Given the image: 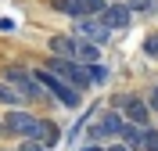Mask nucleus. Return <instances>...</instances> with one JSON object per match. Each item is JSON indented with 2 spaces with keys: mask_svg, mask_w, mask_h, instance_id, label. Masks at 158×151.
I'll use <instances>...</instances> for the list:
<instances>
[{
  "mask_svg": "<svg viewBox=\"0 0 158 151\" xmlns=\"http://www.w3.org/2000/svg\"><path fill=\"white\" fill-rule=\"evenodd\" d=\"M108 76H111V69L101 61V65H90V79H94V86H101V83H108Z\"/></svg>",
  "mask_w": 158,
  "mask_h": 151,
  "instance_id": "obj_14",
  "label": "nucleus"
},
{
  "mask_svg": "<svg viewBox=\"0 0 158 151\" xmlns=\"http://www.w3.org/2000/svg\"><path fill=\"white\" fill-rule=\"evenodd\" d=\"M15 151H47V148H43V144H36V141H22Z\"/></svg>",
  "mask_w": 158,
  "mask_h": 151,
  "instance_id": "obj_17",
  "label": "nucleus"
},
{
  "mask_svg": "<svg viewBox=\"0 0 158 151\" xmlns=\"http://www.w3.org/2000/svg\"><path fill=\"white\" fill-rule=\"evenodd\" d=\"M94 126L101 130V144H118L129 122L122 119V111H118V108H104V111L97 115V122H94Z\"/></svg>",
  "mask_w": 158,
  "mask_h": 151,
  "instance_id": "obj_5",
  "label": "nucleus"
},
{
  "mask_svg": "<svg viewBox=\"0 0 158 151\" xmlns=\"http://www.w3.org/2000/svg\"><path fill=\"white\" fill-rule=\"evenodd\" d=\"M79 151H104V144H83Z\"/></svg>",
  "mask_w": 158,
  "mask_h": 151,
  "instance_id": "obj_18",
  "label": "nucleus"
},
{
  "mask_svg": "<svg viewBox=\"0 0 158 151\" xmlns=\"http://www.w3.org/2000/svg\"><path fill=\"white\" fill-rule=\"evenodd\" d=\"M4 130H7V137H15V141H36L43 137V115H36L32 108H18V111H7L4 115Z\"/></svg>",
  "mask_w": 158,
  "mask_h": 151,
  "instance_id": "obj_4",
  "label": "nucleus"
},
{
  "mask_svg": "<svg viewBox=\"0 0 158 151\" xmlns=\"http://www.w3.org/2000/svg\"><path fill=\"white\" fill-rule=\"evenodd\" d=\"M129 11L133 15H151V11H158V0H126Z\"/></svg>",
  "mask_w": 158,
  "mask_h": 151,
  "instance_id": "obj_11",
  "label": "nucleus"
},
{
  "mask_svg": "<svg viewBox=\"0 0 158 151\" xmlns=\"http://www.w3.org/2000/svg\"><path fill=\"white\" fill-rule=\"evenodd\" d=\"M76 50H79V40L72 36V32H54L47 40V54L50 58H69V61H76Z\"/></svg>",
  "mask_w": 158,
  "mask_h": 151,
  "instance_id": "obj_8",
  "label": "nucleus"
},
{
  "mask_svg": "<svg viewBox=\"0 0 158 151\" xmlns=\"http://www.w3.org/2000/svg\"><path fill=\"white\" fill-rule=\"evenodd\" d=\"M144 97H148V108H151V111H155V119H158V79H155V83H151L148 90H144Z\"/></svg>",
  "mask_w": 158,
  "mask_h": 151,
  "instance_id": "obj_15",
  "label": "nucleus"
},
{
  "mask_svg": "<svg viewBox=\"0 0 158 151\" xmlns=\"http://www.w3.org/2000/svg\"><path fill=\"white\" fill-rule=\"evenodd\" d=\"M0 151H15V148H0Z\"/></svg>",
  "mask_w": 158,
  "mask_h": 151,
  "instance_id": "obj_21",
  "label": "nucleus"
},
{
  "mask_svg": "<svg viewBox=\"0 0 158 151\" xmlns=\"http://www.w3.org/2000/svg\"><path fill=\"white\" fill-rule=\"evenodd\" d=\"M4 79H7L11 86L22 94V97H25V104H40V101H50V97H47V90L40 86L36 72H32L29 65H18V61L4 65Z\"/></svg>",
  "mask_w": 158,
  "mask_h": 151,
  "instance_id": "obj_3",
  "label": "nucleus"
},
{
  "mask_svg": "<svg viewBox=\"0 0 158 151\" xmlns=\"http://www.w3.org/2000/svg\"><path fill=\"white\" fill-rule=\"evenodd\" d=\"M108 108H118V111H122V119H126L129 126H140V130L158 126V122H155V111L148 108V97H144V94L122 90V94H115V97H111Z\"/></svg>",
  "mask_w": 158,
  "mask_h": 151,
  "instance_id": "obj_1",
  "label": "nucleus"
},
{
  "mask_svg": "<svg viewBox=\"0 0 158 151\" xmlns=\"http://www.w3.org/2000/svg\"><path fill=\"white\" fill-rule=\"evenodd\" d=\"M144 137H148V130H140V126H126V133H122V141L129 151H144Z\"/></svg>",
  "mask_w": 158,
  "mask_h": 151,
  "instance_id": "obj_10",
  "label": "nucleus"
},
{
  "mask_svg": "<svg viewBox=\"0 0 158 151\" xmlns=\"http://www.w3.org/2000/svg\"><path fill=\"white\" fill-rule=\"evenodd\" d=\"M90 115H94V108H86L83 115H79V122H72V130L65 133V141H69V144H76V137L83 133V122H90Z\"/></svg>",
  "mask_w": 158,
  "mask_h": 151,
  "instance_id": "obj_12",
  "label": "nucleus"
},
{
  "mask_svg": "<svg viewBox=\"0 0 158 151\" xmlns=\"http://www.w3.org/2000/svg\"><path fill=\"white\" fill-rule=\"evenodd\" d=\"M104 151H129V148H126V144H108Z\"/></svg>",
  "mask_w": 158,
  "mask_h": 151,
  "instance_id": "obj_19",
  "label": "nucleus"
},
{
  "mask_svg": "<svg viewBox=\"0 0 158 151\" xmlns=\"http://www.w3.org/2000/svg\"><path fill=\"white\" fill-rule=\"evenodd\" d=\"M0 137H7V130H4V119H0Z\"/></svg>",
  "mask_w": 158,
  "mask_h": 151,
  "instance_id": "obj_20",
  "label": "nucleus"
},
{
  "mask_svg": "<svg viewBox=\"0 0 158 151\" xmlns=\"http://www.w3.org/2000/svg\"><path fill=\"white\" fill-rule=\"evenodd\" d=\"M72 36H79V40H86V43H97L104 50L108 40H111V29L101 18H79V22H72Z\"/></svg>",
  "mask_w": 158,
  "mask_h": 151,
  "instance_id": "obj_6",
  "label": "nucleus"
},
{
  "mask_svg": "<svg viewBox=\"0 0 158 151\" xmlns=\"http://www.w3.org/2000/svg\"><path fill=\"white\" fill-rule=\"evenodd\" d=\"M32 72H36L40 86L47 90V97L54 101L58 108H69V111L83 108V94H79L76 86H69V83L61 79V76H54V72H47V69H43V65H32Z\"/></svg>",
  "mask_w": 158,
  "mask_h": 151,
  "instance_id": "obj_2",
  "label": "nucleus"
},
{
  "mask_svg": "<svg viewBox=\"0 0 158 151\" xmlns=\"http://www.w3.org/2000/svg\"><path fill=\"white\" fill-rule=\"evenodd\" d=\"M101 22H104L111 32H122V29H129V22H133V11H129V4H126V0H111L108 7L101 11Z\"/></svg>",
  "mask_w": 158,
  "mask_h": 151,
  "instance_id": "obj_7",
  "label": "nucleus"
},
{
  "mask_svg": "<svg viewBox=\"0 0 158 151\" xmlns=\"http://www.w3.org/2000/svg\"><path fill=\"white\" fill-rule=\"evenodd\" d=\"M0 108H7V111H18V108H29L25 104V97H22L15 86H11L4 76H0Z\"/></svg>",
  "mask_w": 158,
  "mask_h": 151,
  "instance_id": "obj_9",
  "label": "nucleus"
},
{
  "mask_svg": "<svg viewBox=\"0 0 158 151\" xmlns=\"http://www.w3.org/2000/svg\"><path fill=\"white\" fill-rule=\"evenodd\" d=\"M144 151H158V126H151L144 137Z\"/></svg>",
  "mask_w": 158,
  "mask_h": 151,
  "instance_id": "obj_16",
  "label": "nucleus"
},
{
  "mask_svg": "<svg viewBox=\"0 0 158 151\" xmlns=\"http://www.w3.org/2000/svg\"><path fill=\"white\" fill-rule=\"evenodd\" d=\"M140 47H144V54H148L151 61H158V29H155V32H148V36H144V43H140Z\"/></svg>",
  "mask_w": 158,
  "mask_h": 151,
  "instance_id": "obj_13",
  "label": "nucleus"
}]
</instances>
